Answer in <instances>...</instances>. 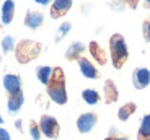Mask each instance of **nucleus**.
<instances>
[{"label":"nucleus","instance_id":"obj_29","mask_svg":"<svg viewBox=\"0 0 150 140\" xmlns=\"http://www.w3.org/2000/svg\"><path fill=\"white\" fill-rule=\"evenodd\" d=\"M0 124H4V117H2V114H0Z\"/></svg>","mask_w":150,"mask_h":140},{"label":"nucleus","instance_id":"obj_1","mask_svg":"<svg viewBox=\"0 0 150 140\" xmlns=\"http://www.w3.org/2000/svg\"><path fill=\"white\" fill-rule=\"evenodd\" d=\"M47 96L49 99L56 104H65L69 99L67 96V87H65V75L60 67H56L51 77V82L47 85Z\"/></svg>","mask_w":150,"mask_h":140},{"label":"nucleus","instance_id":"obj_16","mask_svg":"<svg viewBox=\"0 0 150 140\" xmlns=\"http://www.w3.org/2000/svg\"><path fill=\"white\" fill-rule=\"evenodd\" d=\"M137 140H150V114H145L140 119V125L137 130Z\"/></svg>","mask_w":150,"mask_h":140},{"label":"nucleus","instance_id":"obj_30","mask_svg":"<svg viewBox=\"0 0 150 140\" xmlns=\"http://www.w3.org/2000/svg\"><path fill=\"white\" fill-rule=\"evenodd\" d=\"M0 62H2V59H0Z\"/></svg>","mask_w":150,"mask_h":140},{"label":"nucleus","instance_id":"obj_24","mask_svg":"<svg viewBox=\"0 0 150 140\" xmlns=\"http://www.w3.org/2000/svg\"><path fill=\"white\" fill-rule=\"evenodd\" d=\"M0 140H11V139H10V134H8V130L4 129V127H0Z\"/></svg>","mask_w":150,"mask_h":140},{"label":"nucleus","instance_id":"obj_3","mask_svg":"<svg viewBox=\"0 0 150 140\" xmlns=\"http://www.w3.org/2000/svg\"><path fill=\"white\" fill-rule=\"evenodd\" d=\"M41 52V44L31 39H23L18 42V46L15 47V54H16V61L20 64H28V62L34 61Z\"/></svg>","mask_w":150,"mask_h":140},{"label":"nucleus","instance_id":"obj_17","mask_svg":"<svg viewBox=\"0 0 150 140\" xmlns=\"http://www.w3.org/2000/svg\"><path fill=\"white\" fill-rule=\"evenodd\" d=\"M52 72H54L52 67H49V65H39L36 68V77L42 85L47 87L49 82H51V77H52Z\"/></svg>","mask_w":150,"mask_h":140},{"label":"nucleus","instance_id":"obj_28","mask_svg":"<svg viewBox=\"0 0 150 140\" xmlns=\"http://www.w3.org/2000/svg\"><path fill=\"white\" fill-rule=\"evenodd\" d=\"M145 7L150 10V0H145Z\"/></svg>","mask_w":150,"mask_h":140},{"label":"nucleus","instance_id":"obj_27","mask_svg":"<svg viewBox=\"0 0 150 140\" xmlns=\"http://www.w3.org/2000/svg\"><path fill=\"white\" fill-rule=\"evenodd\" d=\"M15 127H16L18 130H23V121H20V119H18V121L15 122Z\"/></svg>","mask_w":150,"mask_h":140},{"label":"nucleus","instance_id":"obj_2","mask_svg":"<svg viewBox=\"0 0 150 140\" xmlns=\"http://www.w3.org/2000/svg\"><path fill=\"white\" fill-rule=\"evenodd\" d=\"M109 56L114 68H121L129 57V47L122 34L116 33L109 38Z\"/></svg>","mask_w":150,"mask_h":140},{"label":"nucleus","instance_id":"obj_22","mask_svg":"<svg viewBox=\"0 0 150 140\" xmlns=\"http://www.w3.org/2000/svg\"><path fill=\"white\" fill-rule=\"evenodd\" d=\"M30 135L33 140H39L41 139V129H39V124H36V122H31L30 124Z\"/></svg>","mask_w":150,"mask_h":140},{"label":"nucleus","instance_id":"obj_19","mask_svg":"<svg viewBox=\"0 0 150 140\" xmlns=\"http://www.w3.org/2000/svg\"><path fill=\"white\" fill-rule=\"evenodd\" d=\"M82 99L88 104V106H95V104L100 103L101 96H100V93H98L96 90H93V88H86V90L82 91Z\"/></svg>","mask_w":150,"mask_h":140},{"label":"nucleus","instance_id":"obj_5","mask_svg":"<svg viewBox=\"0 0 150 140\" xmlns=\"http://www.w3.org/2000/svg\"><path fill=\"white\" fill-rule=\"evenodd\" d=\"M98 124V116L95 113H83L77 119V129L80 134H90Z\"/></svg>","mask_w":150,"mask_h":140},{"label":"nucleus","instance_id":"obj_20","mask_svg":"<svg viewBox=\"0 0 150 140\" xmlns=\"http://www.w3.org/2000/svg\"><path fill=\"white\" fill-rule=\"evenodd\" d=\"M70 30H72V23L70 21H64V23H60V26H59V30H57V34H56V39L54 41L56 42H59L62 38H65L69 33H70Z\"/></svg>","mask_w":150,"mask_h":140},{"label":"nucleus","instance_id":"obj_21","mask_svg":"<svg viewBox=\"0 0 150 140\" xmlns=\"http://www.w3.org/2000/svg\"><path fill=\"white\" fill-rule=\"evenodd\" d=\"M0 44H2V49H4L5 54L15 51V47H16V42H15V39H13V36H5Z\"/></svg>","mask_w":150,"mask_h":140},{"label":"nucleus","instance_id":"obj_25","mask_svg":"<svg viewBox=\"0 0 150 140\" xmlns=\"http://www.w3.org/2000/svg\"><path fill=\"white\" fill-rule=\"evenodd\" d=\"M34 2H36L38 5H41V7H47V5L52 2V0H34Z\"/></svg>","mask_w":150,"mask_h":140},{"label":"nucleus","instance_id":"obj_14","mask_svg":"<svg viewBox=\"0 0 150 140\" xmlns=\"http://www.w3.org/2000/svg\"><path fill=\"white\" fill-rule=\"evenodd\" d=\"M83 51H85V44L83 42H80V41L72 42L67 47V51H65V59L67 61H79L80 57H82Z\"/></svg>","mask_w":150,"mask_h":140},{"label":"nucleus","instance_id":"obj_15","mask_svg":"<svg viewBox=\"0 0 150 140\" xmlns=\"http://www.w3.org/2000/svg\"><path fill=\"white\" fill-rule=\"evenodd\" d=\"M88 49H90V54L93 56V59L100 65H105L106 64V61H108V59H106V54H105V51H103V47L98 44L96 41H91L90 46H88Z\"/></svg>","mask_w":150,"mask_h":140},{"label":"nucleus","instance_id":"obj_4","mask_svg":"<svg viewBox=\"0 0 150 140\" xmlns=\"http://www.w3.org/2000/svg\"><path fill=\"white\" fill-rule=\"evenodd\" d=\"M39 129H41L42 135L47 137V139H57V137H59V132H60V125H59V122H57L56 117L44 114V116H41V119H39Z\"/></svg>","mask_w":150,"mask_h":140},{"label":"nucleus","instance_id":"obj_7","mask_svg":"<svg viewBox=\"0 0 150 140\" xmlns=\"http://www.w3.org/2000/svg\"><path fill=\"white\" fill-rule=\"evenodd\" d=\"M79 68H80V73L88 80H96L100 77V70L96 68V65L86 57H80L79 59Z\"/></svg>","mask_w":150,"mask_h":140},{"label":"nucleus","instance_id":"obj_10","mask_svg":"<svg viewBox=\"0 0 150 140\" xmlns=\"http://www.w3.org/2000/svg\"><path fill=\"white\" fill-rule=\"evenodd\" d=\"M15 16V2L13 0H5L0 8V20L4 25H10Z\"/></svg>","mask_w":150,"mask_h":140},{"label":"nucleus","instance_id":"obj_13","mask_svg":"<svg viewBox=\"0 0 150 140\" xmlns=\"http://www.w3.org/2000/svg\"><path fill=\"white\" fill-rule=\"evenodd\" d=\"M23 103H25V95H23V91H18V93H15V95H10L8 96V101H7L8 113L16 114L20 109H21Z\"/></svg>","mask_w":150,"mask_h":140},{"label":"nucleus","instance_id":"obj_12","mask_svg":"<svg viewBox=\"0 0 150 140\" xmlns=\"http://www.w3.org/2000/svg\"><path fill=\"white\" fill-rule=\"evenodd\" d=\"M44 23V15L41 11H28L25 16V26L30 30H38Z\"/></svg>","mask_w":150,"mask_h":140},{"label":"nucleus","instance_id":"obj_9","mask_svg":"<svg viewBox=\"0 0 150 140\" xmlns=\"http://www.w3.org/2000/svg\"><path fill=\"white\" fill-rule=\"evenodd\" d=\"M103 96H105V103L106 104H112L116 103L119 98V90H117L116 83L112 80H106L103 83Z\"/></svg>","mask_w":150,"mask_h":140},{"label":"nucleus","instance_id":"obj_18","mask_svg":"<svg viewBox=\"0 0 150 140\" xmlns=\"http://www.w3.org/2000/svg\"><path fill=\"white\" fill-rule=\"evenodd\" d=\"M135 111H137V104H135V103H126V104H122V106L119 108V111H117V119L122 121V122L129 121V117H131Z\"/></svg>","mask_w":150,"mask_h":140},{"label":"nucleus","instance_id":"obj_26","mask_svg":"<svg viewBox=\"0 0 150 140\" xmlns=\"http://www.w3.org/2000/svg\"><path fill=\"white\" fill-rule=\"evenodd\" d=\"M105 140H129L127 137H116V135H112V137H108V139Z\"/></svg>","mask_w":150,"mask_h":140},{"label":"nucleus","instance_id":"obj_6","mask_svg":"<svg viewBox=\"0 0 150 140\" xmlns=\"http://www.w3.org/2000/svg\"><path fill=\"white\" fill-rule=\"evenodd\" d=\"M132 85L135 90H145L150 85V70L147 67H137L132 72Z\"/></svg>","mask_w":150,"mask_h":140},{"label":"nucleus","instance_id":"obj_11","mask_svg":"<svg viewBox=\"0 0 150 140\" xmlns=\"http://www.w3.org/2000/svg\"><path fill=\"white\" fill-rule=\"evenodd\" d=\"M70 8H72V0H54L52 7H51V16L52 18H60Z\"/></svg>","mask_w":150,"mask_h":140},{"label":"nucleus","instance_id":"obj_8","mask_svg":"<svg viewBox=\"0 0 150 140\" xmlns=\"http://www.w3.org/2000/svg\"><path fill=\"white\" fill-rule=\"evenodd\" d=\"M4 88L8 95H15L21 91V78L15 73H7L4 77Z\"/></svg>","mask_w":150,"mask_h":140},{"label":"nucleus","instance_id":"obj_23","mask_svg":"<svg viewBox=\"0 0 150 140\" xmlns=\"http://www.w3.org/2000/svg\"><path fill=\"white\" fill-rule=\"evenodd\" d=\"M142 34L145 42H150V20H145L142 23Z\"/></svg>","mask_w":150,"mask_h":140}]
</instances>
